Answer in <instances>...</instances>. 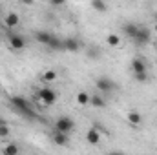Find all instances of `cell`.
<instances>
[{
  "mask_svg": "<svg viewBox=\"0 0 157 155\" xmlns=\"http://www.w3.org/2000/svg\"><path fill=\"white\" fill-rule=\"evenodd\" d=\"M9 104H11V108L18 113L20 117H24V119H28V120H33L35 119V112H33V106H31V102L26 99V97H22V95H13V97H9Z\"/></svg>",
  "mask_w": 157,
  "mask_h": 155,
  "instance_id": "obj_1",
  "label": "cell"
},
{
  "mask_svg": "<svg viewBox=\"0 0 157 155\" xmlns=\"http://www.w3.org/2000/svg\"><path fill=\"white\" fill-rule=\"evenodd\" d=\"M73 130H75V122H73V119H71V117L60 115L57 120H55V131H60V133L70 135Z\"/></svg>",
  "mask_w": 157,
  "mask_h": 155,
  "instance_id": "obj_2",
  "label": "cell"
},
{
  "mask_svg": "<svg viewBox=\"0 0 157 155\" xmlns=\"http://www.w3.org/2000/svg\"><path fill=\"white\" fill-rule=\"evenodd\" d=\"M37 97H39V100L44 106H53V104L57 102V91H55L53 88H49V86L40 88L39 93H37Z\"/></svg>",
  "mask_w": 157,
  "mask_h": 155,
  "instance_id": "obj_3",
  "label": "cell"
},
{
  "mask_svg": "<svg viewBox=\"0 0 157 155\" xmlns=\"http://www.w3.org/2000/svg\"><path fill=\"white\" fill-rule=\"evenodd\" d=\"M95 88H97L101 93H112V91L115 89V82H113L110 77L102 75V77H99L97 80H95Z\"/></svg>",
  "mask_w": 157,
  "mask_h": 155,
  "instance_id": "obj_4",
  "label": "cell"
},
{
  "mask_svg": "<svg viewBox=\"0 0 157 155\" xmlns=\"http://www.w3.org/2000/svg\"><path fill=\"white\" fill-rule=\"evenodd\" d=\"M152 39V31L146 28V26H139V31H137V35L133 37V44L135 46H146L148 42Z\"/></svg>",
  "mask_w": 157,
  "mask_h": 155,
  "instance_id": "obj_5",
  "label": "cell"
},
{
  "mask_svg": "<svg viewBox=\"0 0 157 155\" xmlns=\"http://www.w3.org/2000/svg\"><path fill=\"white\" fill-rule=\"evenodd\" d=\"M9 47L13 51H22L26 47V39L22 35H18V33H11L9 35Z\"/></svg>",
  "mask_w": 157,
  "mask_h": 155,
  "instance_id": "obj_6",
  "label": "cell"
},
{
  "mask_svg": "<svg viewBox=\"0 0 157 155\" xmlns=\"http://www.w3.org/2000/svg\"><path fill=\"white\" fill-rule=\"evenodd\" d=\"M132 71H133V75L148 73V66H146V62H144L143 57H133L132 59Z\"/></svg>",
  "mask_w": 157,
  "mask_h": 155,
  "instance_id": "obj_7",
  "label": "cell"
},
{
  "mask_svg": "<svg viewBox=\"0 0 157 155\" xmlns=\"http://www.w3.org/2000/svg\"><path fill=\"white\" fill-rule=\"evenodd\" d=\"M4 24H6V28H9V29L18 28V26H20V15L15 13V11H9V13L4 17Z\"/></svg>",
  "mask_w": 157,
  "mask_h": 155,
  "instance_id": "obj_8",
  "label": "cell"
},
{
  "mask_svg": "<svg viewBox=\"0 0 157 155\" xmlns=\"http://www.w3.org/2000/svg\"><path fill=\"white\" fill-rule=\"evenodd\" d=\"M80 47H82V42H80L77 37H68V39H64V49H66V51L77 53Z\"/></svg>",
  "mask_w": 157,
  "mask_h": 155,
  "instance_id": "obj_9",
  "label": "cell"
},
{
  "mask_svg": "<svg viewBox=\"0 0 157 155\" xmlns=\"http://www.w3.org/2000/svg\"><path fill=\"white\" fill-rule=\"evenodd\" d=\"M35 40L39 42V44H44V46H49V42L53 40V33H49V31H44V29H39V31H35Z\"/></svg>",
  "mask_w": 157,
  "mask_h": 155,
  "instance_id": "obj_10",
  "label": "cell"
},
{
  "mask_svg": "<svg viewBox=\"0 0 157 155\" xmlns=\"http://www.w3.org/2000/svg\"><path fill=\"white\" fill-rule=\"evenodd\" d=\"M86 142L91 144V146H97V144L101 142V131H99L97 128H90V130L86 131Z\"/></svg>",
  "mask_w": 157,
  "mask_h": 155,
  "instance_id": "obj_11",
  "label": "cell"
},
{
  "mask_svg": "<svg viewBox=\"0 0 157 155\" xmlns=\"http://www.w3.org/2000/svg\"><path fill=\"white\" fill-rule=\"evenodd\" d=\"M51 139H53V142H55L57 146H68V144H70V135L60 133V131H53Z\"/></svg>",
  "mask_w": 157,
  "mask_h": 155,
  "instance_id": "obj_12",
  "label": "cell"
},
{
  "mask_svg": "<svg viewBox=\"0 0 157 155\" xmlns=\"http://www.w3.org/2000/svg\"><path fill=\"white\" fill-rule=\"evenodd\" d=\"M137 31H139V26H137V24H133V22H126V24H122V33H124L128 39L133 40V37L137 35Z\"/></svg>",
  "mask_w": 157,
  "mask_h": 155,
  "instance_id": "obj_13",
  "label": "cell"
},
{
  "mask_svg": "<svg viewBox=\"0 0 157 155\" xmlns=\"http://www.w3.org/2000/svg\"><path fill=\"white\" fill-rule=\"evenodd\" d=\"M90 104L93 106V108H99V110H102V108H106L108 106V102H106V99L102 97V95H90Z\"/></svg>",
  "mask_w": 157,
  "mask_h": 155,
  "instance_id": "obj_14",
  "label": "cell"
},
{
  "mask_svg": "<svg viewBox=\"0 0 157 155\" xmlns=\"http://www.w3.org/2000/svg\"><path fill=\"white\" fill-rule=\"evenodd\" d=\"M126 120H128L132 126H139V124L143 122V115H141L139 112H128V113H126Z\"/></svg>",
  "mask_w": 157,
  "mask_h": 155,
  "instance_id": "obj_15",
  "label": "cell"
},
{
  "mask_svg": "<svg viewBox=\"0 0 157 155\" xmlns=\"http://www.w3.org/2000/svg\"><path fill=\"white\" fill-rule=\"evenodd\" d=\"M20 153V148L17 142H7L4 148H2V155H18Z\"/></svg>",
  "mask_w": 157,
  "mask_h": 155,
  "instance_id": "obj_16",
  "label": "cell"
},
{
  "mask_svg": "<svg viewBox=\"0 0 157 155\" xmlns=\"http://www.w3.org/2000/svg\"><path fill=\"white\" fill-rule=\"evenodd\" d=\"M75 100H77L78 106H88V104H90V93H86V91H78L77 97H75Z\"/></svg>",
  "mask_w": 157,
  "mask_h": 155,
  "instance_id": "obj_17",
  "label": "cell"
},
{
  "mask_svg": "<svg viewBox=\"0 0 157 155\" xmlns=\"http://www.w3.org/2000/svg\"><path fill=\"white\" fill-rule=\"evenodd\" d=\"M106 44L110 47H119L121 46V37L115 35V33H110V35H106Z\"/></svg>",
  "mask_w": 157,
  "mask_h": 155,
  "instance_id": "obj_18",
  "label": "cell"
},
{
  "mask_svg": "<svg viewBox=\"0 0 157 155\" xmlns=\"http://www.w3.org/2000/svg\"><path fill=\"white\" fill-rule=\"evenodd\" d=\"M91 7H93L95 11H99V13H104V11H108V6H106L102 0H93V2H91Z\"/></svg>",
  "mask_w": 157,
  "mask_h": 155,
  "instance_id": "obj_19",
  "label": "cell"
},
{
  "mask_svg": "<svg viewBox=\"0 0 157 155\" xmlns=\"http://www.w3.org/2000/svg\"><path fill=\"white\" fill-rule=\"evenodd\" d=\"M55 78H57V71L55 70H48V71L42 73V80L44 82H53Z\"/></svg>",
  "mask_w": 157,
  "mask_h": 155,
  "instance_id": "obj_20",
  "label": "cell"
},
{
  "mask_svg": "<svg viewBox=\"0 0 157 155\" xmlns=\"http://www.w3.org/2000/svg\"><path fill=\"white\" fill-rule=\"evenodd\" d=\"M7 135H9V124H7L4 119H0V137L6 139Z\"/></svg>",
  "mask_w": 157,
  "mask_h": 155,
  "instance_id": "obj_21",
  "label": "cell"
},
{
  "mask_svg": "<svg viewBox=\"0 0 157 155\" xmlns=\"http://www.w3.org/2000/svg\"><path fill=\"white\" fill-rule=\"evenodd\" d=\"M88 55H90L93 60H99V57H101V49H99V47H90V49H88Z\"/></svg>",
  "mask_w": 157,
  "mask_h": 155,
  "instance_id": "obj_22",
  "label": "cell"
},
{
  "mask_svg": "<svg viewBox=\"0 0 157 155\" xmlns=\"http://www.w3.org/2000/svg\"><path fill=\"white\" fill-rule=\"evenodd\" d=\"M137 82H146L148 80V73H141V75H133Z\"/></svg>",
  "mask_w": 157,
  "mask_h": 155,
  "instance_id": "obj_23",
  "label": "cell"
},
{
  "mask_svg": "<svg viewBox=\"0 0 157 155\" xmlns=\"http://www.w3.org/2000/svg\"><path fill=\"white\" fill-rule=\"evenodd\" d=\"M51 6H55V7H59V6H64V2H60V0H55V2H51Z\"/></svg>",
  "mask_w": 157,
  "mask_h": 155,
  "instance_id": "obj_24",
  "label": "cell"
},
{
  "mask_svg": "<svg viewBox=\"0 0 157 155\" xmlns=\"http://www.w3.org/2000/svg\"><path fill=\"white\" fill-rule=\"evenodd\" d=\"M108 155H124V153H122V152H110Z\"/></svg>",
  "mask_w": 157,
  "mask_h": 155,
  "instance_id": "obj_25",
  "label": "cell"
},
{
  "mask_svg": "<svg viewBox=\"0 0 157 155\" xmlns=\"http://www.w3.org/2000/svg\"><path fill=\"white\" fill-rule=\"evenodd\" d=\"M154 31L157 33V24H154Z\"/></svg>",
  "mask_w": 157,
  "mask_h": 155,
  "instance_id": "obj_26",
  "label": "cell"
},
{
  "mask_svg": "<svg viewBox=\"0 0 157 155\" xmlns=\"http://www.w3.org/2000/svg\"><path fill=\"white\" fill-rule=\"evenodd\" d=\"M154 18H155V24H157V13H155V17H154Z\"/></svg>",
  "mask_w": 157,
  "mask_h": 155,
  "instance_id": "obj_27",
  "label": "cell"
},
{
  "mask_svg": "<svg viewBox=\"0 0 157 155\" xmlns=\"http://www.w3.org/2000/svg\"><path fill=\"white\" fill-rule=\"evenodd\" d=\"M0 40H2V35H0Z\"/></svg>",
  "mask_w": 157,
  "mask_h": 155,
  "instance_id": "obj_28",
  "label": "cell"
}]
</instances>
